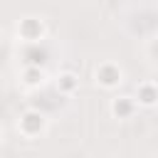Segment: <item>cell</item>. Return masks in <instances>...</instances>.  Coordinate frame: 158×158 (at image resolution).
Segmentation results:
<instances>
[{"label":"cell","instance_id":"6da1fadb","mask_svg":"<svg viewBox=\"0 0 158 158\" xmlns=\"http://www.w3.org/2000/svg\"><path fill=\"white\" fill-rule=\"evenodd\" d=\"M17 128H20V133H22L25 138H37V136L47 128V118H44L37 109H27V111L20 116Z\"/></svg>","mask_w":158,"mask_h":158},{"label":"cell","instance_id":"7a4b0ae2","mask_svg":"<svg viewBox=\"0 0 158 158\" xmlns=\"http://www.w3.org/2000/svg\"><path fill=\"white\" fill-rule=\"evenodd\" d=\"M94 77H96V84L104 86V89H114L123 81V69L116 64V62H101L96 69H94Z\"/></svg>","mask_w":158,"mask_h":158},{"label":"cell","instance_id":"9c48e42d","mask_svg":"<svg viewBox=\"0 0 158 158\" xmlns=\"http://www.w3.org/2000/svg\"><path fill=\"white\" fill-rule=\"evenodd\" d=\"M0 141H2V133H0Z\"/></svg>","mask_w":158,"mask_h":158},{"label":"cell","instance_id":"8992f818","mask_svg":"<svg viewBox=\"0 0 158 158\" xmlns=\"http://www.w3.org/2000/svg\"><path fill=\"white\" fill-rule=\"evenodd\" d=\"M133 111H136V99H131V96H116L111 101V114L116 118H131Z\"/></svg>","mask_w":158,"mask_h":158},{"label":"cell","instance_id":"277c9868","mask_svg":"<svg viewBox=\"0 0 158 158\" xmlns=\"http://www.w3.org/2000/svg\"><path fill=\"white\" fill-rule=\"evenodd\" d=\"M22 57H25V64H35V67H42V64L47 62V49L42 47V40H37V42H25Z\"/></svg>","mask_w":158,"mask_h":158},{"label":"cell","instance_id":"52a82bcc","mask_svg":"<svg viewBox=\"0 0 158 158\" xmlns=\"http://www.w3.org/2000/svg\"><path fill=\"white\" fill-rule=\"evenodd\" d=\"M77 89H79V77L74 72H62L57 77V91L59 94H72Z\"/></svg>","mask_w":158,"mask_h":158},{"label":"cell","instance_id":"5b68a950","mask_svg":"<svg viewBox=\"0 0 158 158\" xmlns=\"http://www.w3.org/2000/svg\"><path fill=\"white\" fill-rule=\"evenodd\" d=\"M136 101L141 106H156L158 104V84L153 81H141L136 86Z\"/></svg>","mask_w":158,"mask_h":158},{"label":"cell","instance_id":"ba28073f","mask_svg":"<svg viewBox=\"0 0 158 158\" xmlns=\"http://www.w3.org/2000/svg\"><path fill=\"white\" fill-rule=\"evenodd\" d=\"M22 81H25L27 86H42V84H44V72H42V67L25 64V69H22Z\"/></svg>","mask_w":158,"mask_h":158},{"label":"cell","instance_id":"3957f363","mask_svg":"<svg viewBox=\"0 0 158 158\" xmlns=\"http://www.w3.org/2000/svg\"><path fill=\"white\" fill-rule=\"evenodd\" d=\"M17 35L22 37V42H37L44 35V22L37 17H25L17 25Z\"/></svg>","mask_w":158,"mask_h":158}]
</instances>
